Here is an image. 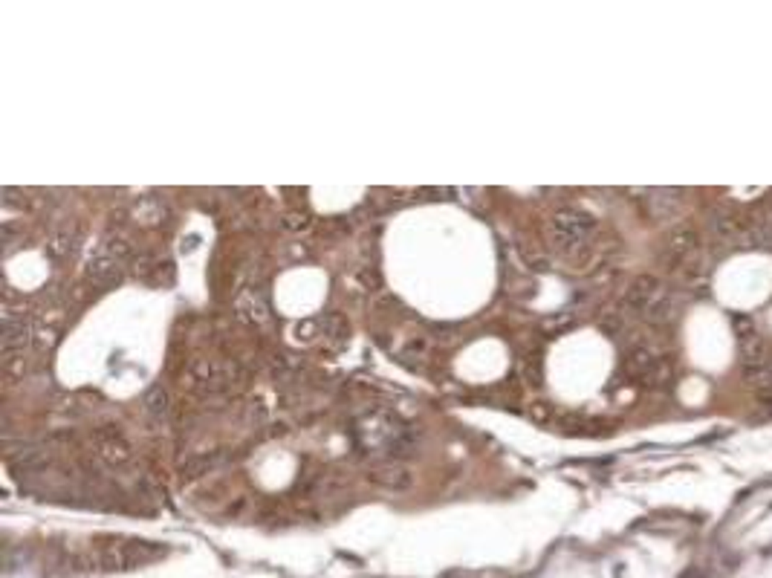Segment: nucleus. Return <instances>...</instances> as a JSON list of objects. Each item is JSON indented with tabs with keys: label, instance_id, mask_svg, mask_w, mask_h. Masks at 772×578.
<instances>
[{
	"label": "nucleus",
	"instance_id": "nucleus-1",
	"mask_svg": "<svg viewBox=\"0 0 772 578\" xmlns=\"http://www.w3.org/2000/svg\"><path fill=\"white\" fill-rule=\"evenodd\" d=\"M593 232H596V220H593L587 211L576 208V205L559 208V211L549 217V223H547V237H549V243L555 246V252H562V255H567V257L579 255V252L590 243Z\"/></svg>",
	"mask_w": 772,
	"mask_h": 578
},
{
	"label": "nucleus",
	"instance_id": "nucleus-2",
	"mask_svg": "<svg viewBox=\"0 0 772 578\" xmlns=\"http://www.w3.org/2000/svg\"><path fill=\"white\" fill-rule=\"evenodd\" d=\"M359 437L365 442V449H385V454L405 457L411 454V431L391 414H370L359 422Z\"/></svg>",
	"mask_w": 772,
	"mask_h": 578
},
{
	"label": "nucleus",
	"instance_id": "nucleus-3",
	"mask_svg": "<svg viewBox=\"0 0 772 578\" xmlns=\"http://www.w3.org/2000/svg\"><path fill=\"white\" fill-rule=\"evenodd\" d=\"M188 376H191V387L203 396L232 393L243 382V370L235 362H208V359L194 362Z\"/></svg>",
	"mask_w": 772,
	"mask_h": 578
},
{
	"label": "nucleus",
	"instance_id": "nucleus-4",
	"mask_svg": "<svg viewBox=\"0 0 772 578\" xmlns=\"http://www.w3.org/2000/svg\"><path fill=\"white\" fill-rule=\"evenodd\" d=\"M663 257L668 263V269H685L692 263V257L700 252V232L689 220H680L677 226H671V232L665 235V246H663Z\"/></svg>",
	"mask_w": 772,
	"mask_h": 578
},
{
	"label": "nucleus",
	"instance_id": "nucleus-5",
	"mask_svg": "<svg viewBox=\"0 0 772 578\" xmlns=\"http://www.w3.org/2000/svg\"><path fill=\"white\" fill-rule=\"evenodd\" d=\"M122 260L116 257V255H110L104 246H99L93 255H90V260H87V278L96 284V287H113V284H119L122 281Z\"/></svg>",
	"mask_w": 772,
	"mask_h": 578
},
{
	"label": "nucleus",
	"instance_id": "nucleus-6",
	"mask_svg": "<svg viewBox=\"0 0 772 578\" xmlns=\"http://www.w3.org/2000/svg\"><path fill=\"white\" fill-rule=\"evenodd\" d=\"M29 319L23 309H12L6 306V313H4V353L12 355L15 350H23L29 344Z\"/></svg>",
	"mask_w": 772,
	"mask_h": 578
},
{
	"label": "nucleus",
	"instance_id": "nucleus-7",
	"mask_svg": "<svg viewBox=\"0 0 772 578\" xmlns=\"http://www.w3.org/2000/svg\"><path fill=\"white\" fill-rule=\"evenodd\" d=\"M96 446H99V454L110 463V466H124L131 460V442L122 437V431L116 428H99L96 431Z\"/></svg>",
	"mask_w": 772,
	"mask_h": 578
},
{
	"label": "nucleus",
	"instance_id": "nucleus-8",
	"mask_svg": "<svg viewBox=\"0 0 772 578\" xmlns=\"http://www.w3.org/2000/svg\"><path fill=\"white\" fill-rule=\"evenodd\" d=\"M368 480L373 486H382V488H388V492H408V488L414 486V474L400 466V463H388V466H379V469H370L368 471Z\"/></svg>",
	"mask_w": 772,
	"mask_h": 578
},
{
	"label": "nucleus",
	"instance_id": "nucleus-9",
	"mask_svg": "<svg viewBox=\"0 0 772 578\" xmlns=\"http://www.w3.org/2000/svg\"><path fill=\"white\" fill-rule=\"evenodd\" d=\"M237 316L249 324H264L269 319V304H267V295L254 287H246L237 298Z\"/></svg>",
	"mask_w": 772,
	"mask_h": 578
},
{
	"label": "nucleus",
	"instance_id": "nucleus-10",
	"mask_svg": "<svg viewBox=\"0 0 772 578\" xmlns=\"http://www.w3.org/2000/svg\"><path fill=\"white\" fill-rule=\"evenodd\" d=\"M648 194V205H651V214L657 217V220H665V217H671L677 208H680V203H682V191H677V188H654V191H645Z\"/></svg>",
	"mask_w": 772,
	"mask_h": 578
},
{
	"label": "nucleus",
	"instance_id": "nucleus-11",
	"mask_svg": "<svg viewBox=\"0 0 772 578\" xmlns=\"http://www.w3.org/2000/svg\"><path fill=\"white\" fill-rule=\"evenodd\" d=\"M78 243H81V229H78V226H64V229L53 232L47 249H50L55 257H70V255L78 249Z\"/></svg>",
	"mask_w": 772,
	"mask_h": 578
},
{
	"label": "nucleus",
	"instance_id": "nucleus-12",
	"mask_svg": "<svg viewBox=\"0 0 772 578\" xmlns=\"http://www.w3.org/2000/svg\"><path fill=\"white\" fill-rule=\"evenodd\" d=\"M145 411L156 419V422H162L165 417H168V390L162 387V385H156V387H151L148 390V396H145Z\"/></svg>",
	"mask_w": 772,
	"mask_h": 578
},
{
	"label": "nucleus",
	"instance_id": "nucleus-13",
	"mask_svg": "<svg viewBox=\"0 0 772 578\" xmlns=\"http://www.w3.org/2000/svg\"><path fill=\"white\" fill-rule=\"evenodd\" d=\"M321 327H324V336L330 341H336V344H341V341H345V336H348V324L341 321V316H336V313H327L321 319Z\"/></svg>",
	"mask_w": 772,
	"mask_h": 578
},
{
	"label": "nucleus",
	"instance_id": "nucleus-14",
	"mask_svg": "<svg viewBox=\"0 0 772 578\" xmlns=\"http://www.w3.org/2000/svg\"><path fill=\"white\" fill-rule=\"evenodd\" d=\"M284 226L286 229H307L310 226V217L301 214V211H289V214H284Z\"/></svg>",
	"mask_w": 772,
	"mask_h": 578
}]
</instances>
